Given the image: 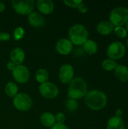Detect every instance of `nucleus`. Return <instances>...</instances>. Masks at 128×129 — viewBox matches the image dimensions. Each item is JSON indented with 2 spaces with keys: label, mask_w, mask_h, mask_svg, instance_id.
<instances>
[{
  "label": "nucleus",
  "mask_w": 128,
  "mask_h": 129,
  "mask_svg": "<svg viewBox=\"0 0 128 129\" xmlns=\"http://www.w3.org/2000/svg\"><path fill=\"white\" fill-rule=\"evenodd\" d=\"M11 36L8 33L0 32V42H6L10 40Z\"/></svg>",
  "instance_id": "c85d7f7f"
},
{
  "label": "nucleus",
  "mask_w": 128,
  "mask_h": 129,
  "mask_svg": "<svg viewBox=\"0 0 128 129\" xmlns=\"http://www.w3.org/2000/svg\"><path fill=\"white\" fill-rule=\"evenodd\" d=\"M75 70L74 67L69 63H65L62 65L59 69L58 77L60 82L63 84H69L74 79Z\"/></svg>",
  "instance_id": "1a4fd4ad"
},
{
  "label": "nucleus",
  "mask_w": 128,
  "mask_h": 129,
  "mask_svg": "<svg viewBox=\"0 0 128 129\" xmlns=\"http://www.w3.org/2000/svg\"><path fill=\"white\" fill-rule=\"evenodd\" d=\"M126 51L127 49L123 42L120 41H115L109 45L106 49V55L108 58L116 61L122 59L125 56Z\"/></svg>",
  "instance_id": "39448f33"
},
{
  "label": "nucleus",
  "mask_w": 128,
  "mask_h": 129,
  "mask_svg": "<svg viewBox=\"0 0 128 129\" xmlns=\"http://www.w3.org/2000/svg\"><path fill=\"white\" fill-rule=\"evenodd\" d=\"M11 5L18 14L28 16L33 11L35 2L34 0H13Z\"/></svg>",
  "instance_id": "423d86ee"
},
{
  "label": "nucleus",
  "mask_w": 128,
  "mask_h": 129,
  "mask_svg": "<svg viewBox=\"0 0 128 129\" xmlns=\"http://www.w3.org/2000/svg\"><path fill=\"white\" fill-rule=\"evenodd\" d=\"M126 129H128V128H126Z\"/></svg>",
  "instance_id": "c9c22d12"
},
{
  "label": "nucleus",
  "mask_w": 128,
  "mask_h": 129,
  "mask_svg": "<svg viewBox=\"0 0 128 129\" xmlns=\"http://www.w3.org/2000/svg\"><path fill=\"white\" fill-rule=\"evenodd\" d=\"M35 79L36 81L40 83H45L48 82L49 79V73L45 69H39L35 72Z\"/></svg>",
  "instance_id": "412c9836"
},
{
  "label": "nucleus",
  "mask_w": 128,
  "mask_h": 129,
  "mask_svg": "<svg viewBox=\"0 0 128 129\" xmlns=\"http://www.w3.org/2000/svg\"><path fill=\"white\" fill-rule=\"evenodd\" d=\"M55 50L61 55H68L72 51L73 45L69 39L63 38L56 42Z\"/></svg>",
  "instance_id": "9b49d317"
},
{
  "label": "nucleus",
  "mask_w": 128,
  "mask_h": 129,
  "mask_svg": "<svg viewBox=\"0 0 128 129\" xmlns=\"http://www.w3.org/2000/svg\"><path fill=\"white\" fill-rule=\"evenodd\" d=\"M13 105L17 110L26 112L31 109L32 100L30 96L26 93H18L13 98Z\"/></svg>",
  "instance_id": "0eeeda50"
},
{
  "label": "nucleus",
  "mask_w": 128,
  "mask_h": 129,
  "mask_svg": "<svg viewBox=\"0 0 128 129\" xmlns=\"http://www.w3.org/2000/svg\"><path fill=\"white\" fill-rule=\"evenodd\" d=\"M25 35V29L22 26H18L15 28L13 33V37L15 41H20L21 40Z\"/></svg>",
  "instance_id": "393cba45"
},
{
  "label": "nucleus",
  "mask_w": 128,
  "mask_h": 129,
  "mask_svg": "<svg viewBox=\"0 0 128 129\" xmlns=\"http://www.w3.org/2000/svg\"><path fill=\"white\" fill-rule=\"evenodd\" d=\"M41 124L46 128H51L56 123L55 116L50 112H45L40 116Z\"/></svg>",
  "instance_id": "a211bd4d"
},
{
  "label": "nucleus",
  "mask_w": 128,
  "mask_h": 129,
  "mask_svg": "<svg viewBox=\"0 0 128 129\" xmlns=\"http://www.w3.org/2000/svg\"><path fill=\"white\" fill-rule=\"evenodd\" d=\"M114 34L118 39H125L127 37V32L124 26H116L114 28Z\"/></svg>",
  "instance_id": "b1692460"
},
{
  "label": "nucleus",
  "mask_w": 128,
  "mask_h": 129,
  "mask_svg": "<svg viewBox=\"0 0 128 129\" xmlns=\"http://www.w3.org/2000/svg\"><path fill=\"white\" fill-rule=\"evenodd\" d=\"M115 26L109 20H102L96 26L97 32L102 36H109L113 33Z\"/></svg>",
  "instance_id": "4468645a"
},
{
  "label": "nucleus",
  "mask_w": 128,
  "mask_h": 129,
  "mask_svg": "<svg viewBox=\"0 0 128 129\" xmlns=\"http://www.w3.org/2000/svg\"><path fill=\"white\" fill-rule=\"evenodd\" d=\"M26 57L25 51L21 48H15L10 53V60L14 63L17 65H21Z\"/></svg>",
  "instance_id": "2eb2a0df"
},
{
  "label": "nucleus",
  "mask_w": 128,
  "mask_h": 129,
  "mask_svg": "<svg viewBox=\"0 0 128 129\" xmlns=\"http://www.w3.org/2000/svg\"><path fill=\"white\" fill-rule=\"evenodd\" d=\"M107 102V95L103 91L97 89H93L88 91L84 97L85 105L94 111L102 110L106 107Z\"/></svg>",
  "instance_id": "f257e3e1"
},
{
  "label": "nucleus",
  "mask_w": 128,
  "mask_h": 129,
  "mask_svg": "<svg viewBox=\"0 0 128 129\" xmlns=\"http://www.w3.org/2000/svg\"><path fill=\"white\" fill-rule=\"evenodd\" d=\"M51 129H69L67 125H66L65 124H60V123H55V125H54Z\"/></svg>",
  "instance_id": "c756f323"
},
{
  "label": "nucleus",
  "mask_w": 128,
  "mask_h": 129,
  "mask_svg": "<svg viewBox=\"0 0 128 129\" xmlns=\"http://www.w3.org/2000/svg\"><path fill=\"white\" fill-rule=\"evenodd\" d=\"M17 67V65L15 64V63H14L12 61H8V63H7V64H6V67H7V69L8 70H10V71H13L14 69H15V67Z\"/></svg>",
  "instance_id": "7c9ffc66"
},
{
  "label": "nucleus",
  "mask_w": 128,
  "mask_h": 129,
  "mask_svg": "<svg viewBox=\"0 0 128 129\" xmlns=\"http://www.w3.org/2000/svg\"><path fill=\"white\" fill-rule=\"evenodd\" d=\"M77 9H78V11L81 14H86V13L88 12V5H87L85 3L81 2V3L78 5V7L77 8Z\"/></svg>",
  "instance_id": "cd10ccee"
},
{
  "label": "nucleus",
  "mask_w": 128,
  "mask_h": 129,
  "mask_svg": "<svg viewBox=\"0 0 128 129\" xmlns=\"http://www.w3.org/2000/svg\"><path fill=\"white\" fill-rule=\"evenodd\" d=\"M125 47H126V49H128V38L126 41V45H125Z\"/></svg>",
  "instance_id": "f704fd0d"
},
{
  "label": "nucleus",
  "mask_w": 128,
  "mask_h": 129,
  "mask_svg": "<svg viewBox=\"0 0 128 129\" xmlns=\"http://www.w3.org/2000/svg\"><path fill=\"white\" fill-rule=\"evenodd\" d=\"M55 119H56V123L64 124L66 121V116L62 112L57 113L55 116Z\"/></svg>",
  "instance_id": "bb28decb"
},
{
  "label": "nucleus",
  "mask_w": 128,
  "mask_h": 129,
  "mask_svg": "<svg viewBox=\"0 0 128 129\" xmlns=\"http://www.w3.org/2000/svg\"><path fill=\"white\" fill-rule=\"evenodd\" d=\"M38 91L43 98L48 100L54 99L59 94L58 87L51 82H47L40 84L38 86Z\"/></svg>",
  "instance_id": "6e6552de"
},
{
  "label": "nucleus",
  "mask_w": 128,
  "mask_h": 129,
  "mask_svg": "<svg viewBox=\"0 0 128 129\" xmlns=\"http://www.w3.org/2000/svg\"><path fill=\"white\" fill-rule=\"evenodd\" d=\"M65 107H66V110L68 111L75 112V111L77 110V109L78 107V104L76 100L69 98L65 103Z\"/></svg>",
  "instance_id": "5701e85b"
},
{
  "label": "nucleus",
  "mask_w": 128,
  "mask_h": 129,
  "mask_svg": "<svg viewBox=\"0 0 128 129\" xmlns=\"http://www.w3.org/2000/svg\"><path fill=\"white\" fill-rule=\"evenodd\" d=\"M126 124L123 118L112 116L106 123V129H126Z\"/></svg>",
  "instance_id": "dca6fc26"
},
{
  "label": "nucleus",
  "mask_w": 128,
  "mask_h": 129,
  "mask_svg": "<svg viewBox=\"0 0 128 129\" xmlns=\"http://www.w3.org/2000/svg\"><path fill=\"white\" fill-rule=\"evenodd\" d=\"M88 93V85L82 77H74L68 88L67 96L70 99L78 100L84 98Z\"/></svg>",
  "instance_id": "f03ea898"
},
{
  "label": "nucleus",
  "mask_w": 128,
  "mask_h": 129,
  "mask_svg": "<svg viewBox=\"0 0 128 129\" xmlns=\"http://www.w3.org/2000/svg\"><path fill=\"white\" fill-rule=\"evenodd\" d=\"M35 5L41 14L48 15L54 10V3L51 0H38L35 2Z\"/></svg>",
  "instance_id": "f8f14e48"
},
{
  "label": "nucleus",
  "mask_w": 128,
  "mask_h": 129,
  "mask_svg": "<svg viewBox=\"0 0 128 129\" xmlns=\"http://www.w3.org/2000/svg\"><path fill=\"white\" fill-rule=\"evenodd\" d=\"M5 10V5L4 2L0 1V13L3 12Z\"/></svg>",
  "instance_id": "473e14b6"
},
{
  "label": "nucleus",
  "mask_w": 128,
  "mask_h": 129,
  "mask_svg": "<svg viewBox=\"0 0 128 129\" xmlns=\"http://www.w3.org/2000/svg\"><path fill=\"white\" fill-rule=\"evenodd\" d=\"M27 20L30 26L35 27V28L42 27L45 23V20L43 15L37 11L31 12L28 15Z\"/></svg>",
  "instance_id": "ddd939ff"
},
{
  "label": "nucleus",
  "mask_w": 128,
  "mask_h": 129,
  "mask_svg": "<svg viewBox=\"0 0 128 129\" xmlns=\"http://www.w3.org/2000/svg\"><path fill=\"white\" fill-rule=\"evenodd\" d=\"M70 42L75 45H82L88 39V30L81 23L72 25L68 32Z\"/></svg>",
  "instance_id": "7ed1b4c3"
},
{
  "label": "nucleus",
  "mask_w": 128,
  "mask_h": 129,
  "mask_svg": "<svg viewBox=\"0 0 128 129\" xmlns=\"http://www.w3.org/2000/svg\"><path fill=\"white\" fill-rule=\"evenodd\" d=\"M5 93L9 97L14 98L18 94V86L15 82H9L5 86Z\"/></svg>",
  "instance_id": "aec40b11"
},
{
  "label": "nucleus",
  "mask_w": 128,
  "mask_h": 129,
  "mask_svg": "<svg viewBox=\"0 0 128 129\" xmlns=\"http://www.w3.org/2000/svg\"><path fill=\"white\" fill-rule=\"evenodd\" d=\"M109 22L115 26H124L128 22V8L124 6L114 8L109 13Z\"/></svg>",
  "instance_id": "20e7f679"
},
{
  "label": "nucleus",
  "mask_w": 128,
  "mask_h": 129,
  "mask_svg": "<svg viewBox=\"0 0 128 129\" xmlns=\"http://www.w3.org/2000/svg\"><path fill=\"white\" fill-rule=\"evenodd\" d=\"M115 77L122 82H128V66L124 64H118L114 70Z\"/></svg>",
  "instance_id": "f3484780"
},
{
  "label": "nucleus",
  "mask_w": 128,
  "mask_h": 129,
  "mask_svg": "<svg viewBox=\"0 0 128 129\" xmlns=\"http://www.w3.org/2000/svg\"><path fill=\"white\" fill-rule=\"evenodd\" d=\"M124 27H125V29H126V30H127V34H128V22L124 25Z\"/></svg>",
  "instance_id": "72a5a7b5"
},
{
  "label": "nucleus",
  "mask_w": 128,
  "mask_h": 129,
  "mask_svg": "<svg viewBox=\"0 0 128 129\" xmlns=\"http://www.w3.org/2000/svg\"><path fill=\"white\" fill-rule=\"evenodd\" d=\"M81 2H83L81 0H64L63 1V3L66 6L72 8H77Z\"/></svg>",
  "instance_id": "a878e982"
},
{
  "label": "nucleus",
  "mask_w": 128,
  "mask_h": 129,
  "mask_svg": "<svg viewBox=\"0 0 128 129\" xmlns=\"http://www.w3.org/2000/svg\"><path fill=\"white\" fill-rule=\"evenodd\" d=\"M82 48L84 51L90 55L95 54L98 51V45L93 39H88L83 45Z\"/></svg>",
  "instance_id": "6ab92c4d"
},
{
  "label": "nucleus",
  "mask_w": 128,
  "mask_h": 129,
  "mask_svg": "<svg viewBox=\"0 0 128 129\" xmlns=\"http://www.w3.org/2000/svg\"><path fill=\"white\" fill-rule=\"evenodd\" d=\"M118 64V63H117V61L109 59V58H106L102 61L101 67L104 70H106L107 72H112L115 70Z\"/></svg>",
  "instance_id": "4be33fe9"
},
{
  "label": "nucleus",
  "mask_w": 128,
  "mask_h": 129,
  "mask_svg": "<svg viewBox=\"0 0 128 129\" xmlns=\"http://www.w3.org/2000/svg\"><path fill=\"white\" fill-rule=\"evenodd\" d=\"M123 115H124V111H123L122 109H120V108L116 109V110H115V116L122 118V116H123Z\"/></svg>",
  "instance_id": "2f4dec72"
},
{
  "label": "nucleus",
  "mask_w": 128,
  "mask_h": 129,
  "mask_svg": "<svg viewBox=\"0 0 128 129\" xmlns=\"http://www.w3.org/2000/svg\"><path fill=\"white\" fill-rule=\"evenodd\" d=\"M11 73L14 79L20 84H24L27 82L30 77L29 69L23 64L17 65Z\"/></svg>",
  "instance_id": "9d476101"
}]
</instances>
